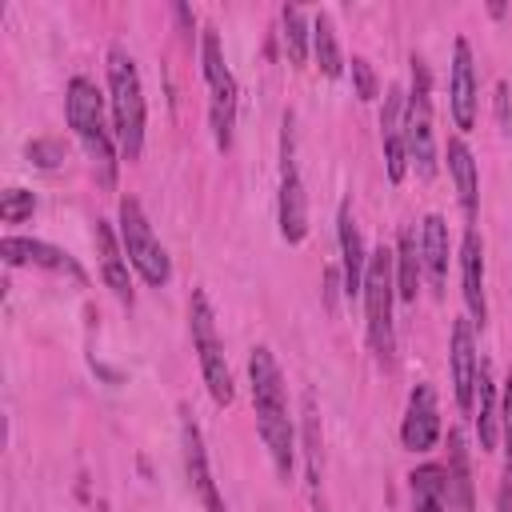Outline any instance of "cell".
I'll list each match as a JSON object with an SVG mask.
<instances>
[{
  "mask_svg": "<svg viewBox=\"0 0 512 512\" xmlns=\"http://www.w3.org/2000/svg\"><path fill=\"white\" fill-rule=\"evenodd\" d=\"M120 244H124L128 264L144 276V284L160 288V284L172 280L168 252L156 240V232H152V224H148V216H144V208H140L136 196H120Z\"/></svg>",
  "mask_w": 512,
  "mask_h": 512,
  "instance_id": "cell-8",
  "label": "cell"
},
{
  "mask_svg": "<svg viewBox=\"0 0 512 512\" xmlns=\"http://www.w3.org/2000/svg\"><path fill=\"white\" fill-rule=\"evenodd\" d=\"M404 140L408 164L428 180L436 176V132H432V76L424 56H412V92L404 96Z\"/></svg>",
  "mask_w": 512,
  "mask_h": 512,
  "instance_id": "cell-7",
  "label": "cell"
},
{
  "mask_svg": "<svg viewBox=\"0 0 512 512\" xmlns=\"http://www.w3.org/2000/svg\"><path fill=\"white\" fill-rule=\"evenodd\" d=\"M280 236L288 244H300L308 236V196H304V180L296 168L292 116H284V132H280Z\"/></svg>",
  "mask_w": 512,
  "mask_h": 512,
  "instance_id": "cell-9",
  "label": "cell"
},
{
  "mask_svg": "<svg viewBox=\"0 0 512 512\" xmlns=\"http://www.w3.org/2000/svg\"><path fill=\"white\" fill-rule=\"evenodd\" d=\"M180 448H184V472H188V484L196 492V500L204 504V512H228L224 508V496L212 480V468H208V452H204V436L200 428L192 424V416L180 420Z\"/></svg>",
  "mask_w": 512,
  "mask_h": 512,
  "instance_id": "cell-12",
  "label": "cell"
},
{
  "mask_svg": "<svg viewBox=\"0 0 512 512\" xmlns=\"http://www.w3.org/2000/svg\"><path fill=\"white\" fill-rule=\"evenodd\" d=\"M412 488V512H448L444 508V468L440 464H420L408 476Z\"/></svg>",
  "mask_w": 512,
  "mask_h": 512,
  "instance_id": "cell-24",
  "label": "cell"
},
{
  "mask_svg": "<svg viewBox=\"0 0 512 512\" xmlns=\"http://www.w3.org/2000/svg\"><path fill=\"white\" fill-rule=\"evenodd\" d=\"M28 156H32L40 168L60 164V152H56V144H52V140H32V144H28Z\"/></svg>",
  "mask_w": 512,
  "mask_h": 512,
  "instance_id": "cell-31",
  "label": "cell"
},
{
  "mask_svg": "<svg viewBox=\"0 0 512 512\" xmlns=\"http://www.w3.org/2000/svg\"><path fill=\"white\" fill-rule=\"evenodd\" d=\"M460 276H464V304H468V320L484 324L488 320V300H484V244L480 232L468 228L464 244H460Z\"/></svg>",
  "mask_w": 512,
  "mask_h": 512,
  "instance_id": "cell-17",
  "label": "cell"
},
{
  "mask_svg": "<svg viewBox=\"0 0 512 512\" xmlns=\"http://www.w3.org/2000/svg\"><path fill=\"white\" fill-rule=\"evenodd\" d=\"M496 512H512V484L500 480V492H496Z\"/></svg>",
  "mask_w": 512,
  "mask_h": 512,
  "instance_id": "cell-32",
  "label": "cell"
},
{
  "mask_svg": "<svg viewBox=\"0 0 512 512\" xmlns=\"http://www.w3.org/2000/svg\"><path fill=\"white\" fill-rule=\"evenodd\" d=\"M380 140H384V168L388 180L400 184L408 172V140H404V92L388 88L384 108H380Z\"/></svg>",
  "mask_w": 512,
  "mask_h": 512,
  "instance_id": "cell-14",
  "label": "cell"
},
{
  "mask_svg": "<svg viewBox=\"0 0 512 512\" xmlns=\"http://www.w3.org/2000/svg\"><path fill=\"white\" fill-rule=\"evenodd\" d=\"M200 64H204V84H208V124H212V140L220 152L232 148V128H236V76L224 64L220 52V36L216 28H204L200 36Z\"/></svg>",
  "mask_w": 512,
  "mask_h": 512,
  "instance_id": "cell-6",
  "label": "cell"
},
{
  "mask_svg": "<svg viewBox=\"0 0 512 512\" xmlns=\"http://www.w3.org/2000/svg\"><path fill=\"white\" fill-rule=\"evenodd\" d=\"M448 356H452V392H456V404H460V412L472 416V408H476V372H480V356H476V336H472V320H468V316H460V320L452 324Z\"/></svg>",
  "mask_w": 512,
  "mask_h": 512,
  "instance_id": "cell-10",
  "label": "cell"
},
{
  "mask_svg": "<svg viewBox=\"0 0 512 512\" xmlns=\"http://www.w3.org/2000/svg\"><path fill=\"white\" fill-rule=\"evenodd\" d=\"M64 116H68V128L76 132V140L84 144V152H88V160L96 168V180L104 188H112L116 184V144H112L108 124H104V96L88 76H72L68 80Z\"/></svg>",
  "mask_w": 512,
  "mask_h": 512,
  "instance_id": "cell-2",
  "label": "cell"
},
{
  "mask_svg": "<svg viewBox=\"0 0 512 512\" xmlns=\"http://www.w3.org/2000/svg\"><path fill=\"white\" fill-rule=\"evenodd\" d=\"M280 36H284V52H288V64H304L308 60V44H312V24H308V16H304V8H296V4H284L280 8Z\"/></svg>",
  "mask_w": 512,
  "mask_h": 512,
  "instance_id": "cell-25",
  "label": "cell"
},
{
  "mask_svg": "<svg viewBox=\"0 0 512 512\" xmlns=\"http://www.w3.org/2000/svg\"><path fill=\"white\" fill-rule=\"evenodd\" d=\"M500 428H504V480L512 484V376L504 380V408H500Z\"/></svg>",
  "mask_w": 512,
  "mask_h": 512,
  "instance_id": "cell-29",
  "label": "cell"
},
{
  "mask_svg": "<svg viewBox=\"0 0 512 512\" xmlns=\"http://www.w3.org/2000/svg\"><path fill=\"white\" fill-rule=\"evenodd\" d=\"M472 468H468V444L460 428H448V468H444V508L448 512H472Z\"/></svg>",
  "mask_w": 512,
  "mask_h": 512,
  "instance_id": "cell-16",
  "label": "cell"
},
{
  "mask_svg": "<svg viewBox=\"0 0 512 512\" xmlns=\"http://www.w3.org/2000/svg\"><path fill=\"white\" fill-rule=\"evenodd\" d=\"M248 380H252V404H256V428L260 440L272 456L276 476L288 484L292 468H296V428L288 416V388H284V372L276 364V356L260 344L248 356Z\"/></svg>",
  "mask_w": 512,
  "mask_h": 512,
  "instance_id": "cell-1",
  "label": "cell"
},
{
  "mask_svg": "<svg viewBox=\"0 0 512 512\" xmlns=\"http://www.w3.org/2000/svg\"><path fill=\"white\" fill-rule=\"evenodd\" d=\"M420 256H424V272L432 280L436 292H444V280H448V224L444 216H424V228H420Z\"/></svg>",
  "mask_w": 512,
  "mask_h": 512,
  "instance_id": "cell-21",
  "label": "cell"
},
{
  "mask_svg": "<svg viewBox=\"0 0 512 512\" xmlns=\"http://www.w3.org/2000/svg\"><path fill=\"white\" fill-rule=\"evenodd\" d=\"M420 272H424V256H420V240L412 228L400 232V244H396V296L416 304V292H420Z\"/></svg>",
  "mask_w": 512,
  "mask_h": 512,
  "instance_id": "cell-23",
  "label": "cell"
},
{
  "mask_svg": "<svg viewBox=\"0 0 512 512\" xmlns=\"http://www.w3.org/2000/svg\"><path fill=\"white\" fill-rule=\"evenodd\" d=\"M312 52H316V64L324 76H340L344 72V56H340V40H336V28L328 20V12H320L312 20Z\"/></svg>",
  "mask_w": 512,
  "mask_h": 512,
  "instance_id": "cell-26",
  "label": "cell"
},
{
  "mask_svg": "<svg viewBox=\"0 0 512 512\" xmlns=\"http://www.w3.org/2000/svg\"><path fill=\"white\" fill-rule=\"evenodd\" d=\"M188 328H192V348H196V360H200V376L208 384V396L224 408L236 400V384H232V368L224 360V344H220V332H216V316H212V304L208 296L196 288L192 300H188Z\"/></svg>",
  "mask_w": 512,
  "mask_h": 512,
  "instance_id": "cell-5",
  "label": "cell"
},
{
  "mask_svg": "<svg viewBox=\"0 0 512 512\" xmlns=\"http://www.w3.org/2000/svg\"><path fill=\"white\" fill-rule=\"evenodd\" d=\"M352 88H356V96L360 100H376L380 96V80H376V72H372V64L364 60V56H352Z\"/></svg>",
  "mask_w": 512,
  "mask_h": 512,
  "instance_id": "cell-28",
  "label": "cell"
},
{
  "mask_svg": "<svg viewBox=\"0 0 512 512\" xmlns=\"http://www.w3.org/2000/svg\"><path fill=\"white\" fill-rule=\"evenodd\" d=\"M400 440H404L408 452H428L440 440V404H436L432 384H416L408 392V408H404V420H400Z\"/></svg>",
  "mask_w": 512,
  "mask_h": 512,
  "instance_id": "cell-11",
  "label": "cell"
},
{
  "mask_svg": "<svg viewBox=\"0 0 512 512\" xmlns=\"http://www.w3.org/2000/svg\"><path fill=\"white\" fill-rule=\"evenodd\" d=\"M4 260L8 264H36V268H52V272H72L80 276V268L56 248V244H44V240H28V236H4L0 244Z\"/></svg>",
  "mask_w": 512,
  "mask_h": 512,
  "instance_id": "cell-20",
  "label": "cell"
},
{
  "mask_svg": "<svg viewBox=\"0 0 512 512\" xmlns=\"http://www.w3.org/2000/svg\"><path fill=\"white\" fill-rule=\"evenodd\" d=\"M476 436H480V448H496V432H500V412H496V384H492V368L488 360H480V372H476Z\"/></svg>",
  "mask_w": 512,
  "mask_h": 512,
  "instance_id": "cell-22",
  "label": "cell"
},
{
  "mask_svg": "<svg viewBox=\"0 0 512 512\" xmlns=\"http://www.w3.org/2000/svg\"><path fill=\"white\" fill-rule=\"evenodd\" d=\"M392 304H396V252L372 248L364 272V316L376 360H392Z\"/></svg>",
  "mask_w": 512,
  "mask_h": 512,
  "instance_id": "cell-4",
  "label": "cell"
},
{
  "mask_svg": "<svg viewBox=\"0 0 512 512\" xmlns=\"http://www.w3.org/2000/svg\"><path fill=\"white\" fill-rule=\"evenodd\" d=\"M32 208H36V200H32V192H24V188H8V192L0 196V220H4V224L28 220Z\"/></svg>",
  "mask_w": 512,
  "mask_h": 512,
  "instance_id": "cell-27",
  "label": "cell"
},
{
  "mask_svg": "<svg viewBox=\"0 0 512 512\" xmlns=\"http://www.w3.org/2000/svg\"><path fill=\"white\" fill-rule=\"evenodd\" d=\"M92 240H96V256H100V276H104V284L116 292V300L132 304L128 256H124V244H120V236L112 232V224H108V220H96V228H92Z\"/></svg>",
  "mask_w": 512,
  "mask_h": 512,
  "instance_id": "cell-18",
  "label": "cell"
},
{
  "mask_svg": "<svg viewBox=\"0 0 512 512\" xmlns=\"http://www.w3.org/2000/svg\"><path fill=\"white\" fill-rule=\"evenodd\" d=\"M336 232H340V272H344V292H348V296H364L368 248H364V236H360L356 216H352V208H348V204H340Z\"/></svg>",
  "mask_w": 512,
  "mask_h": 512,
  "instance_id": "cell-15",
  "label": "cell"
},
{
  "mask_svg": "<svg viewBox=\"0 0 512 512\" xmlns=\"http://www.w3.org/2000/svg\"><path fill=\"white\" fill-rule=\"evenodd\" d=\"M480 88H476V68H472V48H468V40L460 36L456 44H452V80H448V100H452V120H456V128L460 132H472V124H476V96Z\"/></svg>",
  "mask_w": 512,
  "mask_h": 512,
  "instance_id": "cell-13",
  "label": "cell"
},
{
  "mask_svg": "<svg viewBox=\"0 0 512 512\" xmlns=\"http://www.w3.org/2000/svg\"><path fill=\"white\" fill-rule=\"evenodd\" d=\"M448 172H452L460 208H464V216L472 224L476 220V208H480V176H476V160H472V152H468V144L460 136L448 140Z\"/></svg>",
  "mask_w": 512,
  "mask_h": 512,
  "instance_id": "cell-19",
  "label": "cell"
},
{
  "mask_svg": "<svg viewBox=\"0 0 512 512\" xmlns=\"http://www.w3.org/2000/svg\"><path fill=\"white\" fill-rule=\"evenodd\" d=\"M304 440H308V476H312V484H320V436H316V412H312V400H308Z\"/></svg>",
  "mask_w": 512,
  "mask_h": 512,
  "instance_id": "cell-30",
  "label": "cell"
},
{
  "mask_svg": "<svg viewBox=\"0 0 512 512\" xmlns=\"http://www.w3.org/2000/svg\"><path fill=\"white\" fill-rule=\"evenodd\" d=\"M108 104H112V128L124 160H136L144 152V84L136 72V60L124 48H108Z\"/></svg>",
  "mask_w": 512,
  "mask_h": 512,
  "instance_id": "cell-3",
  "label": "cell"
}]
</instances>
